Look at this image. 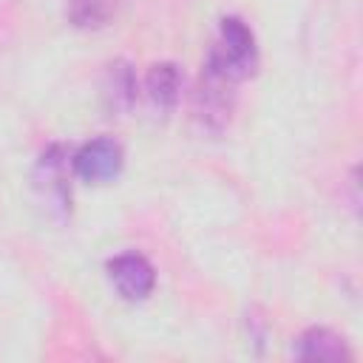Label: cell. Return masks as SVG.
<instances>
[{
    "instance_id": "obj_1",
    "label": "cell",
    "mask_w": 363,
    "mask_h": 363,
    "mask_svg": "<svg viewBox=\"0 0 363 363\" xmlns=\"http://www.w3.org/2000/svg\"><path fill=\"white\" fill-rule=\"evenodd\" d=\"M241 79H235L227 68H221L216 60H204L199 88L193 94V113L201 130L221 133L230 125L233 108H235V88Z\"/></svg>"
},
{
    "instance_id": "obj_2",
    "label": "cell",
    "mask_w": 363,
    "mask_h": 363,
    "mask_svg": "<svg viewBox=\"0 0 363 363\" xmlns=\"http://www.w3.org/2000/svg\"><path fill=\"white\" fill-rule=\"evenodd\" d=\"M221 68H227L235 79H247L258 65V45L252 28L241 17H224L218 23V37L207 51Z\"/></svg>"
},
{
    "instance_id": "obj_3",
    "label": "cell",
    "mask_w": 363,
    "mask_h": 363,
    "mask_svg": "<svg viewBox=\"0 0 363 363\" xmlns=\"http://www.w3.org/2000/svg\"><path fill=\"white\" fill-rule=\"evenodd\" d=\"M122 162H125L122 145L111 136H96L74 153L71 167L88 184H105V182H113L119 176Z\"/></svg>"
},
{
    "instance_id": "obj_4",
    "label": "cell",
    "mask_w": 363,
    "mask_h": 363,
    "mask_svg": "<svg viewBox=\"0 0 363 363\" xmlns=\"http://www.w3.org/2000/svg\"><path fill=\"white\" fill-rule=\"evenodd\" d=\"M108 278L125 301H145L156 286V269L142 252H119L108 261Z\"/></svg>"
},
{
    "instance_id": "obj_5",
    "label": "cell",
    "mask_w": 363,
    "mask_h": 363,
    "mask_svg": "<svg viewBox=\"0 0 363 363\" xmlns=\"http://www.w3.org/2000/svg\"><path fill=\"white\" fill-rule=\"evenodd\" d=\"M34 187L40 190L43 201H48V207L54 213H68L71 207V187H68V162H65V150L60 145H51L43 150L37 170H34Z\"/></svg>"
},
{
    "instance_id": "obj_6",
    "label": "cell",
    "mask_w": 363,
    "mask_h": 363,
    "mask_svg": "<svg viewBox=\"0 0 363 363\" xmlns=\"http://www.w3.org/2000/svg\"><path fill=\"white\" fill-rule=\"evenodd\" d=\"M145 96L153 111L170 113L182 96V71L176 62H156L145 77Z\"/></svg>"
},
{
    "instance_id": "obj_7",
    "label": "cell",
    "mask_w": 363,
    "mask_h": 363,
    "mask_svg": "<svg viewBox=\"0 0 363 363\" xmlns=\"http://www.w3.org/2000/svg\"><path fill=\"white\" fill-rule=\"evenodd\" d=\"M136 91L139 88H136L133 65L128 60H113L102 77V99H105L108 111H113V113L130 111L136 102Z\"/></svg>"
},
{
    "instance_id": "obj_8",
    "label": "cell",
    "mask_w": 363,
    "mask_h": 363,
    "mask_svg": "<svg viewBox=\"0 0 363 363\" xmlns=\"http://www.w3.org/2000/svg\"><path fill=\"white\" fill-rule=\"evenodd\" d=\"M295 357L298 360H352V352L337 332L326 326H312L295 340Z\"/></svg>"
},
{
    "instance_id": "obj_9",
    "label": "cell",
    "mask_w": 363,
    "mask_h": 363,
    "mask_svg": "<svg viewBox=\"0 0 363 363\" xmlns=\"http://www.w3.org/2000/svg\"><path fill=\"white\" fill-rule=\"evenodd\" d=\"M119 3L122 0H71L68 14H71L74 26H79V28H96V26H105L116 14Z\"/></svg>"
}]
</instances>
